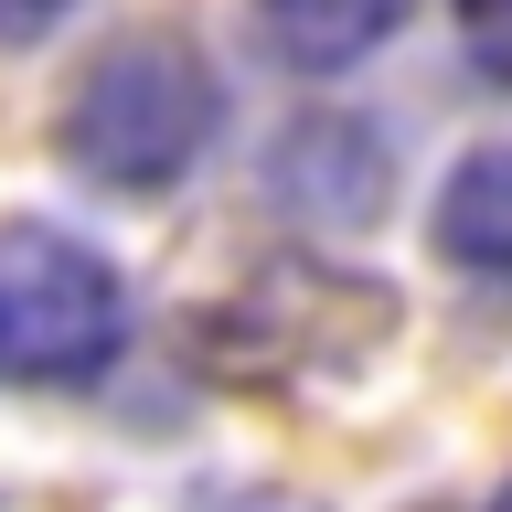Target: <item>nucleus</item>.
<instances>
[{
	"mask_svg": "<svg viewBox=\"0 0 512 512\" xmlns=\"http://www.w3.org/2000/svg\"><path fill=\"white\" fill-rule=\"evenodd\" d=\"M203 512H299V502H278V491H256V502H203Z\"/></svg>",
	"mask_w": 512,
	"mask_h": 512,
	"instance_id": "nucleus-8",
	"label": "nucleus"
},
{
	"mask_svg": "<svg viewBox=\"0 0 512 512\" xmlns=\"http://www.w3.org/2000/svg\"><path fill=\"white\" fill-rule=\"evenodd\" d=\"M448 22H459V54H470V75L512 96V0H448Z\"/></svg>",
	"mask_w": 512,
	"mask_h": 512,
	"instance_id": "nucleus-6",
	"label": "nucleus"
},
{
	"mask_svg": "<svg viewBox=\"0 0 512 512\" xmlns=\"http://www.w3.org/2000/svg\"><path fill=\"white\" fill-rule=\"evenodd\" d=\"M64 11H75V0H0V54H22V43L64 32Z\"/></svg>",
	"mask_w": 512,
	"mask_h": 512,
	"instance_id": "nucleus-7",
	"label": "nucleus"
},
{
	"mask_svg": "<svg viewBox=\"0 0 512 512\" xmlns=\"http://www.w3.org/2000/svg\"><path fill=\"white\" fill-rule=\"evenodd\" d=\"M427 246H438L448 278L502 288V299H512V139L448 160L438 203H427Z\"/></svg>",
	"mask_w": 512,
	"mask_h": 512,
	"instance_id": "nucleus-4",
	"label": "nucleus"
},
{
	"mask_svg": "<svg viewBox=\"0 0 512 512\" xmlns=\"http://www.w3.org/2000/svg\"><path fill=\"white\" fill-rule=\"evenodd\" d=\"M267 203L310 235H363V224L395 203V150L363 107H310L267 150Z\"/></svg>",
	"mask_w": 512,
	"mask_h": 512,
	"instance_id": "nucleus-3",
	"label": "nucleus"
},
{
	"mask_svg": "<svg viewBox=\"0 0 512 512\" xmlns=\"http://www.w3.org/2000/svg\"><path fill=\"white\" fill-rule=\"evenodd\" d=\"M128 352V278L75 224L11 214L0 224V384L75 395Z\"/></svg>",
	"mask_w": 512,
	"mask_h": 512,
	"instance_id": "nucleus-2",
	"label": "nucleus"
},
{
	"mask_svg": "<svg viewBox=\"0 0 512 512\" xmlns=\"http://www.w3.org/2000/svg\"><path fill=\"white\" fill-rule=\"evenodd\" d=\"M438 512H512V502H438Z\"/></svg>",
	"mask_w": 512,
	"mask_h": 512,
	"instance_id": "nucleus-9",
	"label": "nucleus"
},
{
	"mask_svg": "<svg viewBox=\"0 0 512 512\" xmlns=\"http://www.w3.org/2000/svg\"><path fill=\"white\" fill-rule=\"evenodd\" d=\"M224 139V75L214 54L192 43L182 22H139V32H107L75 86L54 107V150L75 182L118 192V203H160L182 192Z\"/></svg>",
	"mask_w": 512,
	"mask_h": 512,
	"instance_id": "nucleus-1",
	"label": "nucleus"
},
{
	"mask_svg": "<svg viewBox=\"0 0 512 512\" xmlns=\"http://www.w3.org/2000/svg\"><path fill=\"white\" fill-rule=\"evenodd\" d=\"M406 22H416V0H256V32L288 75H352Z\"/></svg>",
	"mask_w": 512,
	"mask_h": 512,
	"instance_id": "nucleus-5",
	"label": "nucleus"
}]
</instances>
